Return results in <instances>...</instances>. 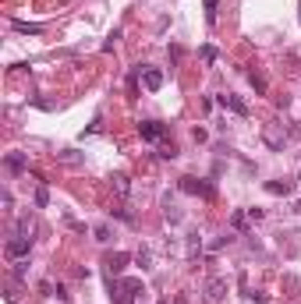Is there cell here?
I'll return each instance as SVG.
<instances>
[{
  "mask_svg": "<svg viewBox=\"0 0 301 304\" xmlns=\"http://www.w3.org/2000/svg\"><path fill=\"white\" fill-rule=\"evenodd\" d=\"M29 251H32V237H21V233H14V237L4 244V255H7L11 262H21Z\"/></svg>",
  "mask_w": 301,
  "mask_h": 304,
  "instance_id": "6da1fadb",
  "label": "cell"
},
{
  "mask_svg": "<svg viewBox=\"0 0 301 304\" xmlns=\"http://www.w3.org/2000/svg\"><path fill=\"white\" fill-rule=\"evenodd\" d=\"M202 297H206V304H220L227 297V280L209 276V280H206V287H202Z\"/></svg>",
  "mask_w": 301,
  "mask_h": 304,
  "instance_id": "7a4b0ae2",
  "label": "cell"
},
{
  "mask_svg": "<svg viewBox=\"0 0 301 304\" xmlns=\"http://www.w3.org/2000/svg\"><path fill=\"white\" fill-rule=\"evenodd\" d=\"M262 142H266L273 152H284L287 135H284V128H277V124H266V128H262Z\"/></svg>",
  "mask_w": 301,
  "mask_h": 304,
  "instance_id": "3957f363",
  "label": "cell"
},
{
  "mask_svg": "<svg viewBox=\"0 0 301 304\" xmlns=\"http://www.w3.org/2000/svg\"><path fill=\"white\" fill-rule=\"evenodd\" d=\"M216 103L224 106V110H230V113H237V117H248L252 110H248V103L241 99V96H234V92H224V96H216Z\"/></svg>",
  "mask_w": 301,
  "mask_h": 304,
  "instance_id": "277c9868",
  "label": "cell"
},
{
  "mask_svg": "<svg viewBox=\"0 0 301 304\" xmlns=\"http://www.w3.org/2000/svg\"><path fill=\"white\" fill-rule=\"evenodd\" d=\"M181 191H184V195H202V198H209V195H213V184H209V180H199V177H181Z\"/></svg>",
  "mask_w": 301,
  "mask_h": 304,
  "instance_id": "5b68a950",
  "label": "cell"
},
{
  "mask_svg": "<svg viewBox=\"0 0 301 304\" xmlns=\"http://www.w3.org/2000/svg\"><path fill=\"white\" fill-rule=\"evenodd\" d=\"M167 131H170V128L159 124V120H142V124H139V135H142L146 142H159V138H167Z\"/></svg>",
  "mask_w": 301,
  "mask_h": 304,
  "instance_id": "8992f818",
  "label": "cell"
},
{
  "mask_svg": "<svg viewBox=\"0 0 301 304\" xmlns=\"http://www.w3.org/2000/svg\"><path fill=\"white\" fill-rule=\"evenodd\" d=\"M163 81H167V75H163L159 68H142V85H146L149 92H159Z\"/></svg>",
  "mask_w": 301,
  "mask_h": 304,
  "instance_id": "52a82bcc",
  "label": "cell"
},
{
  "mask_svg": "<svg viewBox=\"0 0 301 304\" xmlns=\"http://www.w3.org/2000/svg\"><path fill=\"white\" fill-rule=\"evenodd\" d=\"M4 166H7V173L18 177V173L29 170V159H25V152H7V156H4Z\"/></svg>",
  "mask_w": 301,
  "mask_h": 304,
  "instance_id": "ba28073f",
  "label": "cell"
},
{
  "mask_svg": "<svg viewBox=\"0 0 301 304\" xmlns=\"http://www.w3.org/2000/svg\"><path fill=\"white\" fill-rule=\"evenodd\" d=\"M131 262V255H124V251H114V255H106L103 258V265H106V272H124V265Z\"/></svg>",
  "mask_w": 301,
  "mask_h": 304,
  "instance_id": "9c48e42d",
  "label": "cell"
},
{
  "mask_svg": "<svg viewBox=\"0 0 301 304\" xmlns=\"http://www.w3.org/2000/svg\"><path fill=\"white\" fill-rule=\"evenodd\" d=\"M199 255H202V237H199V233H188V237H184V258L195 262Z\"/></svg>",
  "mask_w": 301,
  "mask_h": 304,
  "instance_id": "30bf717a",
  "label": "cell"
},
{
  "mask_svg": "<svg viewBox=\"0 0 301 304\" xmlns=\"http://www.w3.org/2000/svg\"><path fill=\"white\" fill-rule=\"evenodd\" d=\"M266 191H269V195H284V198H287V195L294 191V184H291V180H266Z\"/></svg>",
  "mask_w": 301,
  "mask_h": 304,
  "instance_id": "8fae6325",
  "label": "cell"
},
{
  "mask_svg": "<svg viewBox=\"0 0 301 304\" xmlns=\"http://www.w3.org/2000/svg\"><path fill=\"white\" fill-rule=\"evenodd\" d=\"M163 216H167L170 223H181V220H184L181 205H177V202H170V198H163Z\"/></svg>",
  "mask_w": 301,
  "mask_h": 304,
  "instance_id": "7c38bea8",
  "label": "cell"
},
{
  "mask_svg": "<svg viewBox=\"0 0 301 304\" xmlns=\"http://www.w3.org/2000/svg\"><path fill=\"white\" fill-rule=\"evenodd\" d=\"M110 180H114V191H117L121 198H128V195H131V184H128V173H114Z\"/></svg>",
  "mask_w": 301,
  "mask_h": 304,
  "instance_id": "4fadbf2b",
  "label": "cell"
},
{
  "mask_svg": "<svg viewBox=\"0 0 301 304\" xmlns=\"http://www.w3.org/2000/svg\"><path fill=\"white\" fill-rule=\"evenodd\" d=\"M202 7H206V25H216V18H220V0H202Z\"/></svg>",
  "mask_w": 301,
  "mask_h": 304,
  "instance_id": "5bb4252c",
  "label": "cell"
},
{
  "mask_svg": "<svg viewBox=\"0 0 301 304\" xmlns=\"http://www.w3.org/2000/svg\"><path fill=\"white\" fill-rule=\"evenodd\" d=\"M14 32H25V36H43V25H29V21H11Z\"/></svg>",
  "mask_w": 301,
  "mask_h": 304,
  "instance_id": "9a60e30c",
  "label": "cell"
},
{
  "mask_svg": "<svg viewBox=\"0 0 301 304\" xmlns=\"http://www.w3.org/2000/svg\"><path fill=\"white\" fill-rule=\"evenodd\" d=\"M121 290H128V294H142V280H135V276L121 280Z\"/></svg>",
  "mask_w": 301,
  "mask_h": 304,
  "instance_id": "2e32d148",
  "label": "cell"
},
{
  "mask_svg": "<svg viewBox=\"0 0 301 304\" xmlns=\"http://www.w3.org/2000/svg\"><path fill=\"white\" fill-rule=\"evenodd\" d=\"M135 262H139L142 269H152V251H149V248H139V255H135Z\"/></svg>",
  "mask_w": 301,
  "mask_h": 304,
  "instance_id": "e0dca14e",
  "label": "cell"
},
{
  "mask_svg": "<svg viewBox=\"0 0 301 304\" xmlns=\"http://www.w3.org/2000/svg\"><path fill=\"white\" fill-rule=\"evenodd\" d=\"M50 205V191H46V184H39V191H36V209H46Z\"/></svg>",
  "mask_w": 301,
  "mask_h": 304,
  "instance_id": "ac0fdd59",
  "label": "cell"
},
{
  "mask_svg": "<svg viewBox=\"0 0 301 304\" xmlns=\"http://www.w3.org/2000/svg\"><path fill=\"white\" fill-rule=\"evenodd\" d=\"M92 233H96V240H99V244H110V237H114V233H110V227H106V223H99V227L92 230Z\"/></svg>",
  "mask_w": 301,
  "mask_h": 304,
  "instance_id": "d6986e66",
  "label": "cell"
},
{
  "mask_svg": "<svg viewBox=\"0 0 301 304\" xmlns=\"http://www.w3.org/2000/svg\"><path fill=\"white\" fill-rule=\"evenodd\" d=\"M14 233H21V237H32V220H29V216H21V220H18V227H14Z\"/></svg>",
  "mask_w": 301,
  "mask_h": 304,
  "instance_id": "ffe728a7",
  "label": "cell"
},
{
  "mask_svg": "<svg viewBox=\"0 0 301 304\" xmlns=\"http://www.w3.org/2000/svg\"><path fill=\"white\" fill-rule=\"evenodd\" d=\"M252 88H255L259 96H266V88H269V85H266V78H262V75H255V71H252Z\"/></svg>",
  "mask_w": 301,
  "mask_h": 304,
  "instance_id": "44dd1931",
  "label": "cell"
},
{
  "mask_svg": "<svg viewBox=\"0 0 301 304\" xmlns=\"http://www.w3.org/2000/svg\"><path fill=\"white\" fill-rule=\"evenodd\" d=\"M230 223H234V230H244V227H248V212H241V209H237V212L230 216Z\"/></svg>",
  "mask_w": 301,
  "mask_h": 304,
  "instance_id": "7402d4cb",
  "label": "cell"
},
{
  "mask_svg": "<svg viewBox=\"0 0 301 304\" xmlns=\"http://www.w3.org/2000/svg\"><path fill=\"white\" fill-rule=\"evenodd\" d=\"M114 216H117V220H124V223H135V216H131L124 205H117V209H114Z\"/></svg>",
  "mask_w": 301,
  "mask_h": 304,
  "instance_id": "603a6c76",
  "label": "cell"
},
{
  "mask_svg": "<svg viewBox=\"0 0 301 304\" xmlns=\"http://www.w3.org/2000/svg\"><path fill=\"white\" fill-rule=\"evenodd\" d=\"M114 297H117V304H131L135 294H128V290H121V287H117V290H114Z\"/></svg>",
  "mask_w": 301,
  "mask_h": 304,
  "instance_id": "cb8c5ba5",
  "label": "cell"
},
{
  "mask_svg": "<svg viewBox=\"0 0 301 304\" xmlns=\"http://www.w3.org/2000/svg\"><path fill=\"white\" fill-rule=\"evenodd\" d=\"M117 39H121V32H117V28H114V32H110V36H106V43H103V50H114V46H117Z\"/></svg>",
  "mask_w": 301,
  "mask_h": 304,
  "instance_id": "d4e9b609",
  "label": "cell"
},
{
  "mask_svg": "<svg viewBox=\"0 0 301 304\" xmlns=\"http://www.w3.org/2000/svg\"><path fill=\"white\" fill-rule=\"evenodd\" d=\"M202 60H206V64H216V50H213V46H202Z\"/></svg>",
  "mask_w": 301,
  "mask_h": 304,
  "instance_id": "484cf974",
  "label": "cell"
},
{
  "mask_svg": "<svg viewBox=\"0 0 301 304\" xmlns=\"http://www.w3.org/2000/svg\"><path fill=\"white\" fill-rule=\"evenodd\" d=\"M0 205H4V212H11V205H14V198H11V191H0Z\"/></svg>",
  "mask_w": 301,
  "mask_h": 304,
  "instance_id": "4316f807",
  "label": "cell"
},
{
  "mask_svg": "<svg viewBox=\"0 0 301 304\" xmlns=\"http://www.w3.org/2000/svg\"><path fill=\"white\" fill-rule=\"evenodd\" d=\"M25 265L29 262H14V280H25Z\"/></svg>",
  "mask_w": 301,
  "mask_h": 304,
  "instance_id": "83f0119b",
  "label": "cell"
},
{
  "mask_svg": "<svg viewBox=\"0 0 301 304\" xmlns=\"http://www.w3.org/2000/svg\"><path fill=\"white\" fill-rule=\"evenodd\" d=\"M61 159H64V163H78L81 156H75V152H71V149H64V152H61Z\"/></svg>",
  "mask_w": 301,
  "mask_h": 304,
  "instance_id": "f1b7e54d",
  "label": "cell"
},
{
  "mask_svg": "<svg viewBox=\"0 0 301 304\" xmlns=\"http://www.w3.org/2000/svg\"><path fill=\"white\" fill-rule=\"evenodd\" d=\"M294 212H298V216H301V202H294Z\"/></svg>",
  "mask_w": 301,
  "mask_h": 304,
  "instance_id": "f546056e",
  "label": "cell"
},
{
  "mask_svg": "<svg viewBox=\"0 0 301 304\" xmlns=\"http://www.w3.org/2000/svg\"><path fill=\"white\" fill-rule=\"evenodd\" d=\"M159 304H167V301H159Z\"/></svg>",
  "mask_w": 301,
  "mask_h": 304,
  "instance_id": "4dcf8cb0",
  "label": "cell"
}]
</instances>
